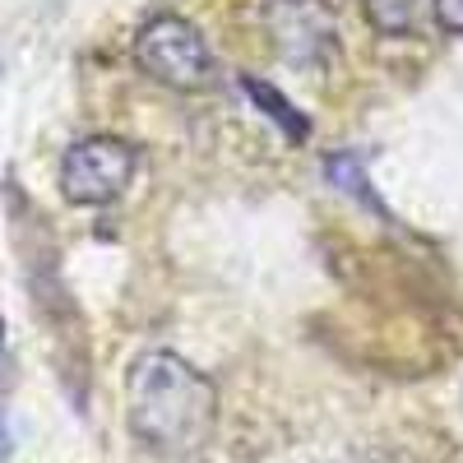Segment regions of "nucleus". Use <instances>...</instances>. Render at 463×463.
<instances>
[{"instance_id": "20e7f679", "label": "nucleus", "mask_w": 463, "mask_h": 463, "mask_svg": "<svg viewBox=\"0 0 463 463\" xmlns=\"http://www.w3.org/2000/svg\"><path fill=\"white\" fill-rule=\"evenodd\" d=\"M264 24L288 65L320 70L338 52V14L325 0H269Z\"/></svg>"}, {"instance_id": "423d86ee", "label": "nucleus", "mask_w": 463, "mask_h": 463, "mask_svg": "<svg viewBox=\"0 0 463 463\" xmlns=\"http://www.w3.org/2000/svg\"><path fill=\"white\" fill-rule=\"evenodd\" d=\"M431 0H366V19L384 33V37H408L421 28Z\"/></svg>"}, {"instance_id": "f03ea898", "label": "nucleus", "mask_w": 463, "mask_h": 463, "mask_svg": "<svg viewBox=\"0 0 463 463\" xmlns=\"http://www.w3.org/2000/svg\"><path fill=\"white\" fill-rule=\"evenodd\" d=\"M135 65L148 80H158L163 89H176V93H200L213 84V52L204 43V33L181 14H158L139 28Z\"/></svg>"}, {"instance_id": "6e6552de", "label": "nucleus", "mask_w": 463, "mask_h": 463, "mask_svg": "<svg viewBox=\"0 0 463 463\" xmlns=\"http://www.w3.org/2000/svg\"><path fill=\"white\" fill-rule=\"evenodd\" d=\"M431 10L445 33H463V0H431Z\"/></svg>"}, {"instance_id": "f257e3e1", "label": "nucleus", "mask_w": 463, "mask_h": 463, "mask_svg": "<svg viewBox=\"0 0 463 463\" xmlns=\"http://www.w3.org/2000/svg\"><path fill=\"white\" fill-rule=\"evenodd\" d=\"M126 421L158 458H190L213 440L218 390L204 371L167 347H148L126 371Z\"/></svg>"}, {"instance_id": "0eeeda50", "label": "nucleus", "mask_w": 463, "mask_h": 463, "mask_svg": "<svg viewBox=\"0 0 463 463\" xmlns=\"http://www.w3.org/2000/svg\"><path fill=\"white\" fill-rule=\"evenodd\" d=\"M325 176H329L338 190H353V195L371 200V195H366V172H362V163L353 158V153H334V158L325 163Z\"/></svg>"}, {"instance_id": "39448f33", "label": "nucleus", "mask_w": 463, "mask_h": 463, "mask_svg": "<svg viewBox=\"0 0 463 463\" xmlns=\"http://www.w3.org/2000/svg\"><path fill=\"white\" fill-rule=\"evenodd\" d=\"M241 89H246V98L264 111V121H274L279 130H283V139L288 144H301L306 135H311V121L274 89V84H264V80H255V74H241Z\"/></svg>"}, {"instance_id": "7ed1b4c3", "label": "nucleus", "mask_w": 463, "mask_h": 463, "mask_svg": "<svg viewBox=\"0 0 463 463\" xmlns=\"http://www.w3.org/2000/svg\"><path fill=\"white\" fill-rule=\"evenodd\" d=\"M135 167H139L135 144L111 139V135L80 139L61 158V195L70 204H84V209L111 204L126 195V185L135 181Z\"/></svg>"}]
</instances>
